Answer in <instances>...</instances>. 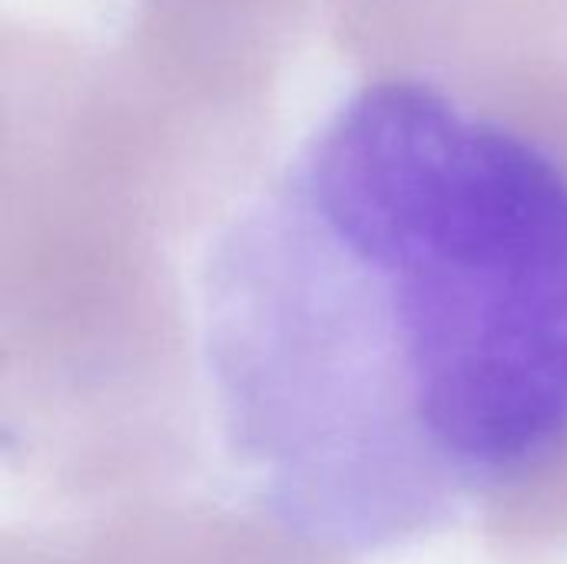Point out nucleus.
Listing matches in <instances>:
<instances>
[{
    "mask_svg": "<svg viewBox=\"0 0 567 564\" xmlns=\"http://www.w3.org/2000/svg\"><path fill=\"white\" fill-rule=\"evenodd\" d=\"M196 309L252 509L339 555L442 535L567 455V153L372 76L226 216Z\"/></svg>",
    "mask_w": 567,
    "mask_h": 564,
    "instance_id": "nucleus-1",
    "label": "nucleus"
}]
</instances>
